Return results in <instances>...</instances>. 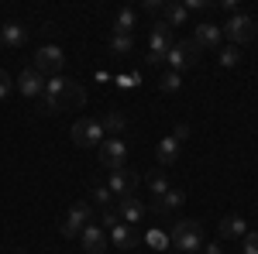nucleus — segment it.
<instances>
[{
    "instance_id": "nucleus-27",
    "label": "nucleus",
    "mask_w": 258,
    "mask_h": 254,
    "mask_svg": "<svg viewBox=\"0 0 258 254\" xmlns=\"http://www.w3.org/2000/svg\"><path fill=\"white\" fill-rule=\"evenodd\" d=\"M117 223H120V216H117V210H114V206H107V210L100 213V227H103V230H114Z\"/></svg>"
},
{
    "instance_id": "nucleus-10",
    "label": "nucleus",
    "mask_w": 258,
    "mask_h": 254,
    "mask_svg": "<svg viewBox=\"0 0 258 254\" xmlns=\"http://www.w3.org/2000/svg\"><path fill=\"white\" fill-rule=\"evenodd\" d=\"M114 210H117L120 223H131V227H138L141 220H145V213H148V206L141 203L138 196H120L117 203H114Z\"/></svg>"
},
{
    "instance_id": "nucleus-17",
    "label": "nucleus",
    "mask_w": 258,
    "mask_h": 254,
    "mask_svg": "<svg viewBox=\"0 0 258 254\" xmlns=\"http://www.w3.org/2000/svg\"><path fill=\"white\" fill-rule=\"evenodd\" d=\"M182 203H186V193H182V189H176V186H169L162 196H155L152 210H155V213H172V210H179Z\"/></svg>"
},
{
    "instance_id": "nucleus-21",
    "label": "nucleus",
    "mask_w": 258,
    "mask_h": 254,
    "mask_svg": "<svg viewBox=\"0 0 258 254\" xmlns=\"http://www.w3.org/2000/svg\"><path fill=\"white\" fill-rule=\"evenodd\" d=\"M138 28V11L135 7H120L117 18H114V35H131Z\"/></svg>"
},
{
    "instance_id": "nucleus-14",
    "label": "nucleus",
    "mask_w": 258,
    "mask_h": 254,
    "mask_svg": "<svg viewBox=\"0 0 258 254\" xmlns=\"http://www.w3.org/2000/svg\"><path fill=\"white\" fill-rule=\"evenodd\" d=\"M28 41V28L21 21H7L0 24V48H21Z\"/></svg>"
},
{
    "instance_id": "nucleus-8",
    "label": "nucleus",
    "mask_w": 258,
    "mask_h": 254,
    "mask_svg": "<svg viewBox=\"0 0 258 254\" xmlns=\"http://www.w3.org/2000/svg\"><path fill=\"white\" fill-rule=\"evenodd\" d=\"M97 155H100V165L110 168V172L127 168V144H124L120 137H107V141L97 148Z\"/></svg>"
},
{
    "instance_id": "nucleus-11",
    "label": "nucleus",
    "mask_w": 258,
    "mask_h": 254,
    "mask_svg": "<svg viewBox=\"0 0 258 254\" xmlns=\"http://www.w3.org/2000/svg\"><path fill=\"white\" fill-rule=\"evenodd\" d=\"M169 48H172V28L165 24V21H155L152 24V31H148V52L152 55H169Z\"/></svg>"
},
{
    "instance_id": "nucleus-29",
    "label": "nucleus",
    "mask_w": 258,
    "mask_h": 254,
    "mask_svg": "<svg viewBox=\"0 0 258 254\" xmlns=\"http://www.w3.org/2000/svg\"><path fill=\"white\" fill-rule=\"evenodd\" d=\"M11 90H14V79H11L7 72H4V69H0V100L11 97Z\"/></svg>"
},
{
    "instance_id": "nucleus-4",
    "label": "nucleus",
    "mask_w": 258,
    "mask_h": 254,
    "mask_svg": "<svg viewBox=\"0 0 258 254\" xmlns=\"http://www.w3.org/2000/svg\"><path fill=\"white\" fill-rule=\"evenodd\" d=\"M200 48L193 38H182V41H172V48H169V55H165V62H169V69L172 72H182V69H193L200 59Z\"/></svg>"
},
{
    "instance_id": "nucleus-9",
    "label": "nucleus",
    "mask_w": 258,
    "mask_h": 254,
    "mask_svg": "<svg viewBox=\"0 0 258 254\" xmlns=\"http://www.w3.org/2000/svg\"><path fill=\"white\" fill-rule=\"evenodd\" d=\"M103 186L110 189L114 199H120V196H135V189H138V172H131V168H117V172H110V179H107Z\"/></svg>"
},
{
    "instance_id": "nucleus-18",
    "label": "nucleus",
    "mask_w": 258,
    "mask_h": 254,
    "mask_svg": "<svg viewBox=\"0 0 258 254\" xmlns=\"http://www.w3.org/2000/svg\"><path fill=\"white\" fill-rule=\"evenodd\" d=\"M244 230H248V223H244L238 213H227V216L217 223L220 240H238V237H244Z\"/></svg>"
},
{
    "instance_id": "nucleus-12",
    "label": "nucleus",
    "mask_w": 258,
    "mask_h": 254,
    "mask_svg": "<svg viewBox=\"0 0 258 254\" xmlns=\"http://www.w3.org/2000/svg\"><path fill=\"white\" fill-rule=\"evenodd\" d=\"M83 251H90V254H103L107 247H110V237H107V230L100 227V223H90V227H83Z\"/></svg>"
},
{
    "instance_id": "nucleus-31",
    "label": "nucleus",
    "mask_w": 258,
    "mask_h": 254,
    "mask_svg": "<svg viewBox=\"0 0 258 254\" xmlns=\"http://www.w3.org/2000/svg\"><path fill=\"white\" fill-rule=\"evenodd\" d=\"M244 254H258V230H251L244 237Z\"/></svg>"
},
{
    "instance_id": "nucleus-26",
    "label": "nucleus",
    "mask_w": 258,
    "mask_h": 254,
    "mask_svg": "<svg viewBox=\"0 0 258 254\" xmlns=\"http://www.w3.org/2000/svg\"><path fill=\"white\" fill-rule=\"evenodd\" d=\"M238 62H241V52L234 48V45H227V48H220V65H224V69H234Z\"/></svg>"
},
{
    "instance_id": "nucleus-13",
    "label": "nucleus",
    "mask_w": 258,
    "mask_h": 254,
    "mask_svg": "<svg viewBox=\"0 0 258 254\" xmlns=\"http://www.w3.org/2000/svg\"><path fill=\"white\" fill-rule=\"evenodd\" d=\"M14 90H18L21 97H41L45 93V76H41L38 69H24L14 82Z\"/></svg>"
},
{
    "instance_id": "nucleus-30",
    "label": "nucleus",
    "mask_w": 258,
    "mask_h": 254,
    "mask_svg": "<svg viewBox=\"0 0 258 254\" xmlns=\"http://www.w3.org/2000/svg\"><path fill=\"white\" fill-rule=\"evenodd\" d=\"M148 244H152V247H159V251H165V247H169V237L159 234V230H152V234H148Z\"/></svg>"
},
{
    "instance_id": "nucleus-2",
    "label": "nucleus",
    "mask_w": 258,
    "mask_h": 254,
    "mask_svg": "<svg viewBox=\"0 0 258 254\" xmlns=\"http://www.w3.org/2000/svg\"><path fill=\"white\" fill-rule=\"evenodd\" d=\"M169 244L179 254H197L203 247V223L200 220H176L172 234H169Z\"/></svg>"
},
{
    "instance_id": "nucleus-19",
    "label": "nucleus",
    "mask_w": 258,
    "mask_h": 254,
    "mask_svg": "<svg viewBox=\"0 0 258 254\" xmlns=\"http://www.w3.org/2000/svg\"><path fill=\"white\" fill-rule=\"evenodd\" d=\"M176 158H179V141H176V137H162L159 148H155V161H159V168L176 165Z\"/></svg>"
},
{
    "instance_id": "nucleus-24",
    "label": "nucleus",
    "mask_w": 258,
    "mask_h": 254,
    "mask_svg": "<svg viewBox=\"0 0 258 254\" xmlns=\"http://www.w3.org/2000/svg\"><path fill=\"white\" fill-rule=\"evenodd\" d=\"M131 52H135L131 35H110V55H131Z\"/></svg>"
},
{
    "instance_id": "nucleus-32",
    "label": "nucleus",
    "mask_w": 258,
    "mask_h": 254,
    "mask_svg": "<svg viewBox=\"0 0 258 254\" xmlns=\"http://www.w3.org/2000/svg\"><path fill=\"white\" fill-rule=\"evenodd\" d=\"M162 7H165L162 0H145V7H141V11H145V14H162Z\"/></svg>"
},
{
    "instance_id": "nucleus-3",
    "label": "nucleus",
    "mask_w": 258,
    "mask_h": 254,
    "mask_svg": "<svg viewBox=\"0 0 258 254\" xmlns=\"http://www.w3.org/2000/svg\"><path fill=\"white\" fill-rule=\"evenodd\" d=\"M73 144L76 148H100L103 141H107V134H103V127H100L97 117H80L76 124H73Z\"/></svg>"
},
{
    "instance_id": "nucleus-15",
    "label": "nucleus",
    "mask_w": 258,
    "mask_h": 254,
    "mask_svg": "<svg viewBox=\"0 0 258 254\" xmlns=\"http://www.w3.org/2000/svg\"><path fill=\"white\" fill-rule=\"evenodd\" d=\"M220 38H224L220 24L203 21V24H197V28H193V41H197L200 48H220Z\"/></svg>"
},
{
    "instance_id": "nucleus-5",
    "label": "nucleus",
    "mask_w": 258,
    "mask_h": 254,
    "mask_svg": "<svg viewBox=\"0 0 258 254\" xmlns=\"http://www.w3.org/2000/svg\"><path fill=\"white\" fill-rule=\"evenodd\" d=\"M31 69H38L45 79L62 76V69H66V52H62L59 45H41L38 52H35V62H31Z\"/></svg>"
},
{
    "instance_id": "nucleus-20",
    "label": "nucleus",
    "mask_w": 258,
    "mask_h": 254,
    "mask_svg": "<svg viewBox=\"0 0 258 254\" xmlns=\"http://www.w3.org/2000/svg\"><path fill=\"white\" fill-rule=\"evenodd\" d=\"M162 21H165L169 28H182V24L189 21L186 4H172V0H165V7H162Z\"/></svg>"
},
{
    "instance_id": "nucleus-7",
    "label": "nucleus",
    "mask_w": 258,
    "mask_h": 254,
    "mask_svg": "<svg viewBox=\"0 0 258 254\" xmlns=\"http://www.w3.org/2000/svg\"><path fill=\"white\" fill-rule=\"evenodd\" d=\"M220 31H224V38L234 41V48H238V45H244V41L255 38L258 24H255V18H248V14H241V11H238V14L227 18V24H220Z\"/></svg>"
},
{
    "instance_id": "nucleus-6",
    "label": "nucleus",
    "mask_w": 258,
    "mask_h": 254,
    "mask_svg": "<svg viewBox=\"0 0 258 254\" xmlns=\"http://www.w3.org/2000/svg\"><path fill=\"white\" fill-rule=\"evenodd\" d=\"M93 223V206L80 199V203H73L69 206V213L62 216V237H80L83 227H90Z\"/></svg>"
},
{
    "instance_id": "nucleus-1",
    "label": "nucleus",
    "mask_w": 258,
    "mask_h": 254,
    "mask_svg": "<svg viewBox=\"0 0 258 254\" xmlns=\"http://www.w3.org/2000/svg\"><path fill=\"white\" fill-rule=\"evenodd\" d=\"M86 107V90L80 82L66 76H52L45 79V93L38 97V110L41 114H62V110H83Z\"/></svg>"
},
{
    "instance_id": "nucleus-35",
    "label": "nucleus",
    "mask_w": 258,
    "mask_h": 254,
    "mask_svg": "<svg viewBox=\"0 0 258 254\" xmlns=\"http://www.w3.org/2000/svg\"><path fill=\"white\" fill-rule=\"evenodd\" d=\"M220 7L231 11V14H238V0H220Z\"/></svg>"
},
{
    "instance_id": "nucleus-16",
    "label": "nucleus",
    "mask_w": 258,
    "mask_h": 254,
    "mask_svg": "<svg viewBox=\"0 0 258 254\" xmlns=\"http://www.w3.org/2000/svg\"><path fill=\"white\" fill-rule=\"evenodd\" d=\"M110 244H114V247H120V251H131V247H138V227H131V223H117V227H114V230H110Z\"/></svg>"
},
{
    "instance_id": "nucleus-33",
    "label": "nucleus",
    "mask_w": 258,
    "mask_h": 254,
    "mask_svg": "<svg viewBox=\"0 0 258 254\" xmlns=\"http://www.w3.org/2000/svg\"><path fill=\"white\" fill-rule=\"evenodd\" d=\"M138 82H141V79H138V76H131V72L117 79V86H120V90H131V86H138Z\"/></svg>"
},
{
    "instance_id": "nucleus-23",
    "label": "nucleus",
    "mask_w": 258,
    "mask_h": 254,
    "mask_svg": "<svg viewBox=\"0 0 258 254\" xmlns=\"http://www.w3.org/2000/svg\"><path fill=\"white\" fill-rule=\"evenodd\" d=\"M145 182H148L152 196H162L165 189H169V176H165V168H152V172L145 176Z\"/></svg>"
},
{
    "instance_id": "nucleus-34",
    "label": "nucleus",
    "mask_w": 258,
    "mask_h": 254,
    "mask_svg": "<svg viewBox=\"0 0 258 254\" xmlns=\"http://www.w3.org/2000/svg\"><path fill=\"white\" fill-rule=\"evenodd\" d=\"M172 137H176L179 144H182V141L189 137V124H179V127H176V134H172Z\"/></svg>"
},
{
    "instance_id": "nucleus-25",
    "label": "nucleus",
    "mask_w": 258,
    "mask_h": 254,
    "mask_svg": "<svg viewBox=\"0 0 258 254\" xmlns=\"http://www.w3.org/2000/svg\"><path fill=\"white\" fill-rule=\"evenodd\" d=\"M179 86H182V76H179V72H172V69L159 79V90H162V93H176Z\"/></svg>"
},
{
    "instance_id": "nucleus-22",
    "label": "nucleus",
    "mask_w": 258,
    "mask_h": 254,
    "mask_svg": "<svg viewBox=\"0 0 258 254\" xmlns=\"http://www.w3.org/2000/svg\"><path fill=\"white\" fill-rule=\"evenodd\" d=\"M100 120V127H103V134L107 137H117V134H124V127H127V120L120 117L117 110H107L103 117H97Z\"/></svg>"
},
{
    "instance_id": "nucleus-28",
    "label": "nucleus",
    "mask_w": 258,
    "mask_h": 254,
    "mask_svg": "<svg viewBox=\"0 0 258 254\" xmlns=\"http://www.w3.org/2000/svg\"><path fill=\"white\" fill-rule=\"evenodd\" d=\"M110 199H114V196H110V189H107L103 182H97V186H93V203H100V206L107 210V206H110Z\"/></svg>"
}]
</instances>
